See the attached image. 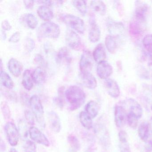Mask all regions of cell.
<instances>
[{"instance_id": "ee69618b", "label": "cell", "mask_w": 152, "mask_h": 152, "mask_svg": "<svg viewBox=\"0 0 152 152\" xmlns=\"http://www.w3.org/2000/svg\"><path fill=\"white\" fill-rule=\"evenodd\" d=\"M34 1H23L25 7L28 9L33 8L34 6Z\"/></svg>"}, {"instance_id": "9c48e42d", "label": "cell", "mask_w": 152, "mask_h": 152, "mask_svg": "<svg viewBox=\"0 0 152 152\" xmlns=\"http://www.w3.org/2000/svg\"><path fill=\"white\" fill-rule=\"evenodd\" d=\"M127 114L125 107L122 104H117L115 107L114 121L117 128L124 126L127 120Z\"/></svg>"}, {"instance_id": "4dcf8cb0", "label": "cell", "mask_w": 152, "mask_h": 152, "mask_svg": "<svg viewBox=\"0 0 152 152\" xmlns=\"http://www.w3.org/2000/svg\"><path fill=\"white\" fill-rule=\"evenodd\" d=\"M57 57L58 61H61L65 60L67 63L71 62V61L69 50L66 48H63L59 50L57 55Z\"/></svg>"}, {"instance_id": "d4e9b609", "label": "cell", "mask_w": 152, "mask_h": 152, "mask_svg": "<svg viewBox=\"0 0 152 152\" xmlns=\"http://www.w3.org/2000/svg\"><path fill=\"white\" fill-rule=\"evenodd\" d=\"M22 20L25 25L31 29H35L38 25V19L32 14H25L22 17Z\"/></svg>"}, {"instance_id": "816d5d0a", "label": "cell", "mask_w": 152, "mask_h": 152, "mask_svg": "<svg viewBox=\"0 0 152 152\" xmlns=\"http://www.w3.org/2000/svg\"></svg>"}, {"instance_id": "cb8c5ba5", "label": "cell", "mask_w": 152, "mask_h": 152, "mask_svg": "<svg viewBox=\"0 0 152 152\" xmlns=\"http://www.w3.org/2000/svg\"><path fill=\"white\" fill-rule=\"evenodd\" d=\"M85 112L91 117L94 118L98 115L99 112V106L96 101H89L85 106Z\"/></svg>"}, {"instance_id": "7c38bea8", "label": "cell", "mask_w": 152, "mask_h": 152, "mask_svg": "<svg viewBox=\"0 0 152 152\" xmlns=\"http://www.w3.org/2000/svg\"><path fill=\"white\" fill-rule=\"evenodd\" d=\"M104 85L108 95L112 97L117 98L120 96V88L115 80L108 78L105 80Z\"/></svg>"}, {"instance_id": "7a4b0ae2", "label": "cell", "mask_w": 152, "mask_h": 152, "mask_svg": "<svg viewBox=\"0 0 152 152\" xmlns=\"http://www.w3.org/2000/svg\"><path fill=\"white\" fill-rule=\"evenodd\" d=\"M60 34L58 25L51 22H47L41 25L38 30V37L57 39Z\"/></svg>"}, {"instance_id": "b9f144b4", "label": "cell", "mask_w": 152, "mask_h": 152, "mask_svg": "<svg viewBox=\"0 0 152 152\" xmlns=\"http://www.w3.org/2000/svg\"><path fill=\"white\" fill-rule=\"evenodd\" d=\"M1 27L4 31H9L12 28V26L10 25L8 21L7 20H4L1 23Z\"/></svg>"}, {"instance_id": "5b68a950", "label": "cell", "mask_w": 152, "mask_h": 152, "mask_svg": "<svg viewBox=\"0 0 152 152\" xmlns=\"http://www.w3.org/2000/svg\"><path fill=\"white\" fill-rule=\"evenodd\" d=\"M5 132L9 144L12 146H16L19 141V133L15 123L10 121L5 126Z\"/></svg>"}, {"instance_id": "836d02e7", "label": "cell", "mask_w": 152, "mask_h": 152, "mask_svg": "<svg viewBox=\"0 0 152 152\" xmlns=\"http://www.w3.org/2000/svg\"><path fill=\"white\" fill-rule=\"evenodd\" d=\"M1 109L2 114L6 120H9L11 117V111L7 103L2 102L1 103Z\"/></svg>"}, {"instance_id": "4fadbf2b", "label": "cell", "mask_w": 152, "mask_h": 152, "mask_svg": "<svg viewBox=\"0 0 152 152\" xmlns=\"http://www.w3.org/2000/svg\"><path fill=\"white\" fill-rule=\"evenodd\" d=\"M126 104L129 106V112L134 115L139 119L142 117L143 115V109L139 103L135 99L130 98L126 100Z\"/></svg>"}, {"instance_id": "f6af8a7d", "label": "cell", "mask_w": 152, "mask_h": 152, "mask_svg": "<svg viewBox=\"0 0 152 152\" xmlns=\"http://www.w3.org/2000/svg\"><path fill=\"white\" fill-rule=\"evenodd\" d=\"M0 147H1V152H4L6 149V145L5 142L2 140L1 139V143H0Z\"/></svg>"}, {"instance_id": "f1b7e54d", "label": "cell", "mask_w": 152, "mask_h": 152, "mask_svg": "<svg viewBox=\"0 0 152 152\" xmlns=\"http://www.w3.org/2000/svg\"><path fill=\"white\" fill-rule=\"evenodd\" d=\"M82 125L87 129H90L92 127V118L85 112H81L79 115Z\"/></svg>"}, {"instance_id": "603a6c76", "label": "cell", "mask_w": 152, "mask_h": 152, "mask_svg": "<svg viewBox=\"0 0 152 152\" xmlns=\"http://www.w3.org/2000/svg\"><path fill=\"white\" fill-rule=\"evenodd\" d=\"M91 7L93 11L101 16H104L106 13V7L103 1L96 0L91 1Z\"/></svg>"}, {"instance_id": "44dd1931", "label": "cell", "mask_w": 152, "mask_h": 152, "mask_svg": "<svg viewBox=\"0 0 152 152\" xmlns=\"http://www.w3.org/2000/svg\"><path fill=\"white\" fill-rule=\"evenodd\" d=\"M150 125L147 121H144L140 125L138 129L139 137L143 141L148 139L150 135Z\"/></svg>"}, {"instance_id": "1f68e13d", "label": "cell", "mask_w": 152, "mask_h": 152, "mask_svg": "<svg viewBox=\"0 0 152 152\" xmlns=\"http://www.w3.org/2000/svg\"><path fill=\"white\" fill-rule=\"evenodd\" d=\"M143 46L150 54H152V34H146L142 40Z\"/></svg>"}, {"instance_id": "4316f807", "label": "cell", "mask_w": 152, "mask_h": 152, "mask_svg": "<svg viewBox=\"0 0 152 152\" xmlns=\"http://www.w3.org/2000/svg\"><path fill=\"white\" fill-rule=\"evenodd\" d=\"M105 44L108 52L112 54L115 52L117 46L115 36L111 34L107 35L105 39Z\"/></svg>"}, {"instance_id": "ab89813d", "label": "cell", "mask_w": 152, "mask_h": 152, "mask_svg": "<svg viewBox=\"0 0 152 152\" xmlns=\"http://www.w3.org/2000/svg\"><path fill=\"white\" fill-rule=\"evenodd\" d=\"M62 93H62V90H61L59 91L58 96L54 99V101H55L56 104L61 109H62L64 106V101L63 96H62Z\"/></svg>"}, {"instance_id": "c3c4849f", "label": "cell", "mask_w": 152, "mask_h": 152, "mask_svg": "<svg viewBox=\"0 0 152 152\" xmlns=\"http://www.w3.org/2000/svg\"><path fill=\"white\" fill-rule=\"evenodd\" d=\"M9 152H18L15 148H12L10 149Z\"/></svg>"}, {"instance_id": "8992f818", "label": "cell", "mask_w": 152, "mask_h": 152, "mask_svg": "<svg viewBox=\"0 0 152 152\" xmlns=\"http://www.w3.org/2000/svg\"><path fill=\"white\" fill-rule=\"evenodd\" d=\"M66 41L67 45L72 49L80 50L83 48L80 37L74 31L68 30L65 36Z\"/></svg>"}, {"instance_id": "d590c367", "label": "cell", "mask_w": 152, "mask_h": 152, "mask_svg": "<svg viewBox=\"0 0 152 152\" xmlns=\"http://www.w3.org/2000/svg\"><path fill=\"white\" fill-rule=\"evenodd\" d=\"M25 47L26 50L28 52H31L35 47V43L34 40L31 38H26L25 42Z\"/></svg>"}, {"instance_id": "8fae6325", "label": "cell", "mask_w": 152, "mask_h": 152, "mask_svg": "<svg viewBox=\"0 0 152 152\" xmlns=\"http://www.w3.org/2000/svg\"><path fill=\"white\" fill-rule=\"evenodd\" d=\"M90 30L88 34V39L90 41L95 43L99 40L101 36V31L99 26L96 23L93 16L90 19Z\"/></svg>"}, {"instance_id": "2e32d148", "label": "cell", "mask_w": 152, "mask_h": 152, "mask_svg": "<svg viewBox=\"0 0 152 152\" xmlns=\"http://www.w3.org/2000/svg\"><path fill=\"white\" fill-rule=\"evenodd\" d=\"M93 59L96 63H101L105 61L107 55L104 46L102 43H99L94 50L92 55Z\"/></svg>"}, {"instance_id": "ffe728a7", "label": "cell", "mask_w": 152, "mask_h": 152, "mask_svg": "<svg viewBox=\"0 0 152 152\" xmlns=\"http://www.w3.org/2000/svg\"><path fill=\"white\" fill-rule=\"evenodd\" d=\"M148 11V7L144 3L137 4L135 10V17L138 22H144L145 20Z\"/></svg>"}, {"instance_id": "7bdbcfd3", "label": "cell", "mask_w": 152, "mask_h": 152, "mask_svg": "<svg viewBox=\"0 0 152 152\" xmlns=\"http://www.w3.org/2000/svg\"><path fill=\"white\" fill-rule=\"evenodd\" d=\"M34 61L38 64L42 65L45 64V60L43 57L40 55H37L35 56Z\"/></svg>"}, {"instance_id": "ac0fdd59", "label": "cell", "mask_w": 152, "mask_h": 152, "mask_svg": "<svg viewBox=\"0 0 152 152\" xmlns=\"http://www.w3.org/2000/svg\"><path fill=\"white\" fill-rule=\"evenodd\" d=\"M37 14L41 19L47 22H49L54 17V14L48 6L42 5L37 9Z\"/></svg>"}, {"instance_id": "30bf717a", "label": "cell", "mask_w": 152, "mask_h": 152, "mask_svg": "<svg viewBox=\"0 0 152 152\" xmlns=\"http://www.w3.org/2000/svg\"><path fill=\"white\" fill-rule=\"evenodd\" d=\"M96 72L100 79L106 80L108 79L113 74V67L107 61H103L98 64Z\"/></svg>"}, {"instance_id": "52a82bcc", "label": "cell", "mask_w": 152, "mask_h": 152, "mask_svg": "<svg viewBox=\"0 0 152 152\" xmlns=\"http://www.w3.org/2000/svg\"><path fill=\"white\" fill-rule=\"evenodd\" d=\"M93 56L89 50H85L81 57L80 69L81 73L90 72L93 66Z\"/></svg>"}, {"instance_id": "83f0119b", "label": "cell", "mask_w": 152, "mask_h": 152, "mask_svg": "<svg viewBox=\"0 0 152 152\" xmlns=\"http://www.w3.org/2000/svg\"><path fill=\"white\" fill-rule=\"evenodd\" d=\"M0 80L1 84L7 88L11 89L14 88V83L13 80L5 71H1Z\"/></svg>"}, {"instance_id": "60d3db41", "label": "cell", "mask_w": 152, "mask_h": 152, "mask_svg": "<svg viewBox=\"0 0 152 152\" xmlns=\"http://www.w3.org/2000/svg\"><path fill=\"white\" fill-rule=\"evenodd\" d=\"M20 39V33L18 31L16 32L9 39V41L13 43H17L18 42Z\"/></svg>"}, {"instance_id": "484cf974", "label": "cell", "mask_w": 152, "mask_h": 152, "mask_svg": "<svg viewBox=\"0 0 152 152\" xmlns=\"http://www.w3.org/2000/svg\"><path fill=\"white\" fill-rule=\"evenodd\" d=\"M67 141L71 152H77L80 149L81 145L78 138L73 134H70L67 137Z\"/></svg>"}, {"instance_id": "9a60e30c", "label": "cell", "mask_w": 152, "mask_h": 152, "mask_svg": "<svg viewBox=\"0 0 152 152\" xmlns=\"http://www.w3.org/2000/svg\"><path fill=\"white\" fill-rule=\"evenodd\" d=\"M8 67L10 72L16 77H18L22 73L23 66L19 61L12 58L9 61Z\"/></svg>"}, {"instance_id": "7402d4cb", "label": "cell", "mask_w": 152, "mask_h": 152, "mask_svg": "<svg viewBox=\"0 0 152 152\" xmlns=\"http://www.w3.org/2000/svg\"><path fill=\"white\" fill-rule=\"evenodd\" d=\"M34 83L32 73L31 70H26L23 74L22 79V84L24 88L26 90H31L33 87Z\"/></svg>"}, {"instance_id": "f35d334b", "label": "cell", "mask_w": 152, "mask_h": 152, "mask_svg": "<svg viewBox=\"0 0 152 152\" xmlns=\"http://www.w3.org/2000/svg\"><path fill=\"white\" fill-rule=\"evenodd\" d=\"M3 95L8 99L13 101L17 100V96L15 92L10 91H3Z\"/></svg>"}, {"instance_id": "6da1fadb", "label": "cell", "mask_w": 152, "mask_h": 152, "mask_svg": "<svg viewBox=\"0 0 152 152\" xmlns=\"http://www.w3.org/2000/svg\"><path fill=\"white\" fill-rule=\"evenodd\" d=\"M66 98L70 104V110L75 111L83 104L86 99V94L83 90L79 86H70L65 93Z\"/></svg>"}, {"instance_id": "277c9868", "label": "cell", "mask_w": 152, "mask_h": 152, "mask_svg": "<svg viewBox=\"0 0 152 152\" xmlns=\"http://www.w3.org/2000/svg\"><path fill=\"white\" fill-rule=\"evenodd\" d=\"M61 20L64 23L79 33L83 34L85 31L84 21L80 18L71 14H66L61 16Z\"/></svg>"}, {"instance_id": "e575fe53", "label": "cell", "mask_w": 152, "mask_h": 152, "mask_svg": "<svg viewBox=\"0 0 152 152\" xmlns=\"http://www.w3.org/2000/svg\"><path fill=\"white\" fill-rule=\"evenodd\" d=\"M23 148L25 152H36L37 147L34 141L26 140L24 144Z\"/></svg>"}, {"instance_id": "3957f363", "label": "cell", "mask_w": 152, "mask_h": 152, "mask_svg": "<svg viewBox=\"0 0 152 152\" xmlns=\"http://www.w3.org/2000/svg\"><path fill=\"white\" fill-rule=\"evenodd\" d=\"M30 106L33 113L36 118L38 123L42 128H45L44 110L41 101L37 95H34L30 99Z\"/></svg>"}, {"instance_id": "8d00e7d4", "label": "cell", "mask_w": 152, "mask_h": 152, "mask_svg": "<svg viewBox=\"0 0 152 152\" xmlns=\"http://www.w3.org/2000/svg\"><path fill=\"white\" fill-rule=\"evenodd\" d=\"M120 150L121 152H130V147L128 140L120 141Z\"/></svg>"}, {"instance_id": "f546056e", "label": "cell", "mask_w": 152, "mask_h": 152, "mask_svg": "<svg viewBox=\"0 0 152 152\" xmlns=\"http://www.w3.org/2000/svg\"><path fill=\"white\" fill-rule=\"evenodd\" d=\"M72 4L77 10L83 15H85L88 11L87 1H73Z\"/></svg>"}, {"instance_id": "ba28073f", "label": "cell", "mask_w": 152, "mask_h": 152, "mask_svg": "<svg viewBox=\"0 0 152 152\" xmlns=\"http://www.w3.org/2000/svg\"><path fill=\"white\" fill-rule=\"evenodd\" d=\"M29 133L30 137L35 142L46 147L49 146L50 145L48 138L38 128L31 127L29 129Z\"/></svg>"}, {"instance_id": "e0dca14e", "label": "cell", "mask_w": 152, "mask_h": 152, "mask_svg": "<svg viewBox=\"0 0 152 152\" xmlns=\"http://www.w3.org/2000/svg\"><path fill=\"white\" fill-rule=\"evenodd\" d=\"M48 119L51 129L54 132H59L61 130V124L57 114L54 111L50 112L48 113Z\"/></svg>"}, {"instance_id": "f907efd6", "label": "cell", "mask_w": 152, "mask_h": 152, "mask_svg": "<svg viewBox=\"0 0 152 152\" xmlns=\"http://www.w3.org/2000/svg\"><path fill=\"white\" fill-rule=\"evenodd\" d=\"M85 152H93V151H91V150H87V151H86Z\"/></svg>"}, {"instance_id": "74e56055", "label": "cell", "mask_w": 152, "mask_h": 152, "mask_svg": "<svg viewBox=\"0 0 152 152\" xmlns=\"http://www.w3.org/2000/svg\"><path fill=\"white\" fill-rule=\"evenodd\" d=\"M34 115L31 111L26 110L25 112V116L26 122L30 125H33L34 124Z\"/></svg>"}, {"instance_id": "5bb4252c", "label": "cell", "mask_w": 152, "mask_h": 152, "mask_svg": "<svg viewBox=\"0 0 152 152\" xmlns=\"http://www.w3.org/2000/svg\"><path fill=\"white\" fill-rule=\"evenodd\" d=\"M83 84L90 89H94L97 86V82L95 76L91 72L81 73L80 74Z\"/></svg>"}, {"instance_id": "d6a6232c", "label": "cell", "mask_w": 152, "mask_h": 152, "mask_svg": "<svg viewBox=\"0 0 152 152\" xmlns=\"http://www.w3.org/2000/svg\"><path fill=\"white\" fill-rule=\"evenodd\" d=\"M139 119L132 114L128 113H127V120L128 124L131 128L136 129L138 125Z\"/></svg>"}, {"instance_id": "d6986e66", "label": "cell", "mask_w": 152, "mask_h": 152, "mask_svg": "<svg viewBox=\"0 0 152 152\" xmlns=\"http://www.w3.org/2000/svg\"><path fill=\"white\" fill-rule=\"evenodd\" d=\"M34 82L36 84L41 85L45 82L47 79V73L44 69L38 67L32 72Z\"/></svg>"}, {"instance_id": "681fc988", "label": "cell", "mask_w": 152, "mask_h": 152, "mask_svg": "<svg viewBox=\"0 0 152 152\" xmlns=\"http://www.w3.org/2000/svg\"><path fill=\"white\" fill-rule=\"evenodd\" d=\"M2 60H1V71H2Z\"/></svg>"}, {"instance_id": "7dc6e473", "label": "cell", "mask_w": 152, "mask_h": 152, "mask_svg": "<svg viewBox=\"0 0 152 152\" xmlns=\"http://www.w3.org/2000/svg\"><path fill=\"white\" fill-rule=\"evenodd\" d=\"M6 38H7V34L6 32L4 31V30H1V39L2 40H5Z\"/></svg>"}, {"instance_id": "bcb514c9", "label": "cell", "mask_w": 152, "mask_h": 152, "mask_svg": "<svg viewBox=\"0 0 152 152\" xmlns=\"http://www.w3.org/2000/svg\"><path fill=\"white\" fill-rule=\"evenodd\" d=\"M21 98L23 99V102L24 103H25L26 104L27 103V101H28V97H27V94H26V93H23V94L21 95Z\"/></svg>"}]
</instances>
